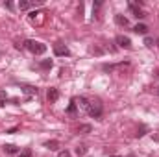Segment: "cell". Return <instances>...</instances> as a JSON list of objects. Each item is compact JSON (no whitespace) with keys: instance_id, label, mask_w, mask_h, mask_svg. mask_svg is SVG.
<instances>
[{"instance_id":"obj_1","label":"cell","mask_w":159,"mask_h":157,"mask_svg":"<svg viewBox=\"0 0 159 157\" xmlns=\"http://www.w3.org/2000/svg\"><path fill=\"white\" fill-rule=\"evenodd\" d=\"M26 48H28L32 54H35V56H41V54L46 52V44H43L39 41H26Z\"/></svg>"},{"instance_id":"obj_2","label":"cell","mask_w":159,"mask_h":157,"mask_svg":"<svg viewBox=\"0 0 159 157\" xmlns=\"http://www.w3.org/2000/svg\"><path fill=\"white\" fill-rule=\"evenodd\" d=\"M87 113H89L91 117H94V118H100L102 117V104H100V102H91Z\"/></svg>"},{"instance_id":"obj_3","label":"cell","mask_w":159,"mask_h":157,"mask_svg":"<svg viewBox=\"0 0 159 157\" xmlns=\"http://www.w3.org/2000/svg\"><path fill=\"white\" fill-rule=\"evenodd\" d=\"M129 11H131V13H133V17H137V19H144V17H146V13H144L137 4H133V2L129 4Z\"/></svg>"},{"instance_id":"obj_4","label":"cell","mask_w":159,"mask_h":157,"mask_svg":"<svg viewBox=\"0 0 159 157\" xmlns=\"http://www.w3.org/2000/svg\"><path fill=\"white\" fill-rule=\"evenodd\" d=\"M54 54H56V56H69L70 52H69V48H67L65 44L56 43V44H54Z\"/></svg>"},{"instance_id":"obj_5","label":"cell","mask_w":159,"mask_h":157,"mask_svg":"<svg viewBox=\"0 0 159 157\" xmlns=\"http://www.w3.org/2000/svg\"><path fill=\"white\" fill-rule=\"evenodd\" d=\"M115 41H117V44L122 46V48H131V39H129V37H126V35H117Z\"/></svg>"},{"instance_id":"obj_6","label":"cell","mask_w":159,"mask_h":157,"mask_svg":"<svg viewBox=\"0 0 159 157\" xmlns=\"http://www.w3.org/2000/svg\"><path fill=\"white\" fill-rule=\"evenodd\" d=\"M46 98H48V102H56V100L59 98V91H57L56 87H50V89L46 91Z\"/></svg>"},{"instance_id":"obj_7","label":"cell","mask_w":159,"mask_h":157,"mask_svg":"<svg viewBox=\"0 0 159 157\" xmlns=\"http://www.w3.org/2000/svg\"><path fill=\"white\" fill-rule=\"evenodd\" d=\"M133 32H135V34H141V35H146V34H148V26H146V24H137V26L133 28Z\"/></svg>"},{"instance_id":"obj_8","label":"cell","mask_w":159,"mask_h":157,"mask_svg":"<svg viewBox=\"0 0 159 157\" xmlns=\"http://www.w3.org/2000/svg\"><path fill=\"white\" fill-rule=\"evenodd\" d=\"M115 22H117L119 26H124V28L129 24V22H128V19H126V17H122V15H115Z\"/></svg>"},{"instance_id":"obj_9","label":"cell","mask_w":159,"mask_h":157,"mask_svg":"<svg viewBox=\"0 0 159 157\" xmlns=\"http://www.w3.org/2000/svg\"><path fill=\"white\" fill-rule=\"evenodd\" d=\"M44 146H46L48 150H57V148H59V142H57V141H46Z\"/></svg>"},{"instance_id":"obj_10","label":"cell","mask_w":159,"mask_h":157,"mask_svg":"<svg viewBox=\"0 0 159 157\" xmlns=\"http://www.w3.org/2000/svg\"><path fill=\"white\" fill-rule=\"evenodd\" d=\"M74 152H76V155H78V157H83L85 154H87V146L80 144V146H76V150H74Z\"/></svg>"},{"instance_id":"obj_11","label":"cell","mask_w":159,"mask_h":157,"mask_svg":"<svg viewBox=\"0 0 159 157\" xmlns=\"http://www.w3.org/2000/svg\"><path fill=\"white\" fill-rule=\"evenodd\" d=\"M4 152H7V154H17V152H19V148H17V146H13V144H6V146H4Z\"/></svg>"},{"instance_id":"obj_12","label":"cell","mask_w":159,"mask_h":157,"mask_svg":"<svg viewBox=\"0 0 159 157\" xmlns=\"http://www.w3.org/2000/svg\"><path fill=\"white\" fill-rule=\"evenodd\" d=\"M89 104H91V102H89L85 96H80V105H81L83 109H89Z\"/></svg>"},{"instance_id":"obj_13","label":"cell","mask_w":159,"mask_h":157,"mask_svg":"<svg viewBox=\"0 0 159 157\" xmlns=\"http://www.w3.org/2000/svg\"><path fill=\"white\" fill-rule=\"evenodd\" d=\"M32 6H34V4H32V2H26V0H22V2H19V7H20V9H30Z\"/></svg>"},{"instance_id":"obj_14","label":"cell","mask_w":159,"mask_h":157,"mask_svg":"<svg viewBox=\"0 0 159 157\" xmlns=\"http://www.w3.org/2000/svg\"><path fill=\"white\" fill-rule=\"evenodd\" d=\"M19 157H32V150L30 148H24L22 152H19Z\"/></svg>"},{"instance_id":"obj_15","label":"cell","mask_w":159,"mask_h":157,"mask_svg":"<svg viewBox=\"0 0 159 157\" xmlns=\"http://www.w3.org/2000/svg\"><path fill=\"white\" fill-rule=\"evenodd\" d=\"M78 131H81V133H89V131H91V126H89V124H83V126H80Z\"/></svg>"},{"instance_id":"obj_16","label":"cell","mask_w":159,"mask_h":157,"mask_svg":"<svg viewBox=\"0 0 159 157\" xmlns=\"http://www.w3.org/2000/svg\"><path fill=\"white\" fill-rule=\"evenodd\" d=\"M6 98H7V96H6V91H0V107L6 104Z\"/></svg>"},{"instance_id":"obj_17","label":"cell","mask_w":159,"mask_h":157,"mask_svg":"<svg viewBox=\"0 0 159 157\" xmlns=\"http://www.w3.org/2000/svg\"><path fill=\"white\" fill-rule=\"evenodd\" d=\"M41 67H43V69H52V61H50V59H46V61H43V63H41Z\"/></svg>"},{"instance_id":"obj_18","label":"cell","mask_w":159,"mask_h":157,"mask_svg":"<svg viewBox=\"0 0 159 157\" xmlns=\"http://www.w3.org/2000/svg\"><path fill=\"white\" fill-rule=\"evenodd\" d=\"M24 91L28 94H37V89H34V87H24Z\"/></svg>"},{"instance_id":"obj_19","label":"cell","mask_w":159,"mask_h":157,"mask_svg":"<svg viewBox=\"0 0 159 157\" xmlns=\"http://www.w3.org/2000/svg\"><path fill=\"white\" fill-rule=\"evenodd\" d=\"M69 113H76V104H74V100L70 102V105H69V109H67Z\"/></svg>"},{"instance_id":"obj_20","label":"cell","mask_w":159,"mask_h":157,"mask_svg":"<svg viewBox=\"0 0 159 157\" xmlns=\"http://www.w3.org/2000/svg\"><path fill=\"white\" fill-rule=\"evenodd\" d=\"M57 157H70V154H69L67 150H63V152H59V154H57Z\"/></svg>"},{"instance_id":"obj_21","label":"cell","mask_w":159,"mask_h":157,"mask_svg":"<svg viewBox=\"0 0 159 157\" xmlns=\"http://www.w3.org/2000/svg\"><path fill=\"white\" fill-rule=\"evenodd\" d=\"M144 44H146V46H154V41L150 39V37H146V39H144Z\"/></svg>"},{"instance_id":"obj_22","label":"cell","mask_w":159,"mask_h":157,"mask_svg":"<svg viewBox=\"0 0 159 157\" xmlns=\"http://www.w3.org/2000/svg\"><path fill=\"white\" fill-rule=\"evenodd\" d=\"M111 157H120V155H111Z\"/></svg>"}]
</instances>
